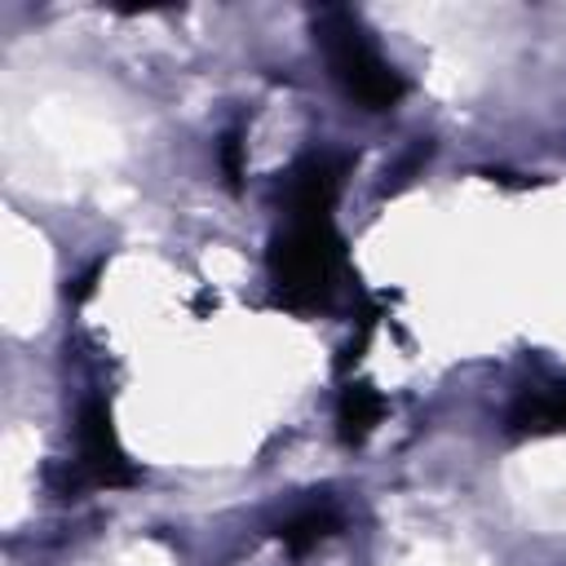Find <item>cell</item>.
I'll return each mask as SVG.
<instances>
[{
	"instance_id": "6da1fadb",
	"label": "cell",
	"mask_w": 566,
	"mask_h": 566,
	"mask_svg": "<svg viewBox=\"0 0 566 566\" xmlns=\"http://www.w3.org/2000/svg\"><path fill=\"white\" fill-rule=\"evenodd\" d=\"M340 190V168L323 155H310L287 177V226L274 239L270 274L287 305L327 301L340 265V239L332 226V203Z\"/></svg>"
},
{
	"instance_id": "7a4b0ae2",
	"label": "cell",
	"mask_w": 566,
	"mask_h": 566,
	"mask_svg": "<svg viewBox=\"0 0 566 566\" xmlns=\"http://www.w3.org/2000/svg\"><path fill=\"white\" fill-rule=\"evenodd\" d=\"M314 40H318V49H323V57H327L336 84H340L358 106H367V111H389V106L407 93L402 75L380 57V49L371 44V35H367V27L358 22V13L336 9V4L318 9V13H314Z\"/></svg>"
},
{
	"instance_id": "3957f363",
	"label": "cell",
	"mask_w": 566,
	"mask_h": 566,
	"mask_svg": "<svg viewBox=\"0 0 566 566\" xmlns=\"http://www.w3.org/2000/svg\"><path fill=\"white\" fill-rule=\"evenodd\" d=\"M75 473L80 482H97V486H119L133 482V464L124 460L115 429H111V411L106 402H84L80 411V429H75Z\"/></svg>"
},
{
	"instance_id": "277c9868",
	"label": "cell",
	"mask_w": 566,
	"mask_h": 566,
	"mask_svg": "<svg viewBox=\"0 0 566 566\" xmlns=\"http://www.w3.org/2000/svg\"><path fill=\"white\" fill-rule=\"evenodd\" d=\"M513 429H531V433H544V429H566V385L557 389H544V394H526L513 416H509Z\"/></svg>"
},
{
	"instance_id": "5b68a950",
	"label": "cell",
	"mask_w": 566,
	"mask_h": 566,
	"mask_svg": "<svg viewBox=\"0 0 566 566\" xmlns=\"http://www.w3.org/2000/svg\"><path fill=\"white\" fill-rule=\"evenodd\" d=\"M376 420H380V398H376L371 389H363V385H358V389L349 385L345 398H340V433H345L349 442H358Z\"/></svg>"
},
{
	"instance_id": "8992f818",
	"label": "cell",
	"mask_w": 566,
	"mask_h": 566,
	"mask_svg": "<svg viewBox=\"0 0 566 566\" xmlns=\"http://www.w3.org/2000/svg\"><path fill=\"white\" fill-rule=\"evenodd\" d=\"M332 526H336V513H332V509H318V504H314V509H301V513L283 526V544H287L292 553H301V548L318 544Z\"/></svg>"
}]
</instances>
